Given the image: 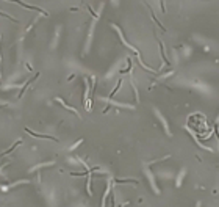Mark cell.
<instances>
[{
  "instance_id": "cell-1",
  "label": "cell",
  "mask_w": 219,
  "mask_h": 207,
  "mask_svg": "<svg viewBox=\"0 0 219 207\" xmlns=\"http://www.w3.org/2000/svg\"><path fill=\"white\" fill-rule=\"evenodd\" d=\"M10 2L19 3V5H21V6H25V8H28V10L38 11V13H41V14H44V16H47V13H45V11H42L41 8H38V6H32V5H28V3H24V2H21V0H10Z\"/></svg>"
},
{
  "instance_id": "cell-2",
  "label": "cell",
  "mask_w": 219,
  "mask_h": 207,
  "mask_svg": "<svg viewBox=\"0 0 219 207\" xmlns=\"http://www.w3.org/2000/svg\"><path fill=\"white\" fill-rule=\"evenodd\" d=\"M25 132H28L30 135H33V137H38V138H45V140H52V141H58L56 138H53L50 135H42V133H36V132H32L28 127H25Z\"/></svg>"
},
{
  "instance_id": "cell-3",
  "label": "cell",
  "mask_w": 219,
  "mask_h": 207,
  "mask_svg": "<svg viewBox=\"0 0 219 207\" xmlns=\"http://www.w3.org/2000/svg\"><path fill=\"white\" fill-rule=\"evenodd\" d=\"M19 144H21V140H17V141H16V144H13V146H11V148L8 149V151H5V152H3V155H6V154H10V152H13V149L16 148V146H19Z\"/></svg>"
},
{
  "instance_id": "cell-4",
  "label": "cell",
  "mask_w": 219,
  "mask_h": 207,
  "mask_svg": "<svg viewBox=\"0 0 219 207\" xmlns=\"http://www.w3.org/2000/svg\"><path fill=\"white\" fill-rule=\"evenodd\" d=\"M0 16H3V17H8V19H11V21H14V22H17L16 19H13L11 16H8V14H5V13H0Z\"/></svg>"
},
{
  "instance_id": "cell-5",
  "label": "cell",
  "mask_w": 219,
  "mask_h": 207,
  "mask_svg": "<svg viewBox=\"0 0 219 207\" xmlns=\"http://www.w3.org/2000/svg\"><path fill=\"white\" fill-rule=\"evenodd\" d=\"M161 10H163V13L166 11V10H164V0H161Z\"/></svg>"
}]
</instances>
